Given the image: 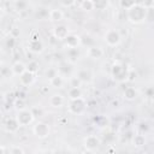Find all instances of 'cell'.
<instances>
[{"instance_id": "obj_25", "label": "cell", "mask_w": 154, "mask_h": 154, "mask_svg": "<svg viewBox=\"0 0 154 154\" xmlns=\"http://www.w3.org/2000/svg\"><path fill=\"white\" fill-rule=\"evenodd\" d=\"M13 5H14V7H16V10L17 11H24V10H26V7H28V2L26 1H16V2H13Z\"/></svg>"}, {"instance_id": "obj_20", "label": "cell", "mask_w": 154, "mask_h": 154, "mask_svg": "<svg viewBox=\"0 0 154 154\" xmlns=\"http://www.w3.org/2000/svg\"><path fill=\"white\" fill-rule=\"evenodd\" d=\"M78 5H79L81 10H83V11H91V10L95 8L94 1H91V0H83V1H81Z\"/></svg>"}, {"instance_id": "obj_40", "label": "cell", "mask_w": 154, "mask_h": 154, "mask_svg": "<svg viewBox=\"0 0 154 154\" xmlns=\"http://www.w3.org/2000/svg\"><path fill=\"white\" fill-rule=\"evenodd\" d=\"M84 154H94V153H93V152H90V150H87Z\"/></svg>"}, {"instance_id": "obj_30", "label": "cell", "mask_w": 154, "mask_h": 154, "mask_svg": "<svg viewBox=\"0 0 154 154\" xmlns=\"http://www.w3.org/2000/svg\"><path fill=\"white\" fill-rule=\"evenodd\" d=\"M94 5L96 10H105L108 5V1H94Z\"/></svg>"}, {"instance_id": "obj_35", "label": "cell", "mask_w": 154, "mask_h": 154, "mask_svg": "<svg viewBox=\"0 0 154 154\" xmlns=\"http://www.w3.org/2000/svg\"><path fill=\"white\" fill-rule=\"evenodd\" d=\"M10 154H23V149L19 146H12L10 148Z\"/></svg>"}, {"instance_id": "obj_5", "label": "cell", "mask_w": 154, "mask_h": 154, "mask_svg": "<svg viewBox=\"0 0 154 154\" xmlns=\"http://www.w3.org/2000/svg\"><path fill=\"white\" fill-rule=\"evenodd\" d=\"M32 131L38 138H46L49 135V126L43 122H38L36 125H34Z\"/></svg>"}, {"instance_id": "obj_38", "label": "cell", "mask_w": 154, "mask_h": 154, "mask_svg": "<svg viewBox=\"0 0 154 154\" xmlns=\"http://www.w3.org/2000/svg\"><path fill=\"white\" fill-rule=\"evenodd\" d=\"M136 77V73H134V72H130L129 71V76H128V79L129 81H134V78Z\"/></svg>"}, {"instance_id": "obj_21", "label": "cell", "mask_w": 154, "mask_h": 154, "mask_svg": "<svg viewBox=\"0 0 154 154\" xmlns=\"http://www.w3.org/2000/svg\"><path fill=\"white\" fill-rule=\"evenodd\" d=\"M132 143L135 147H142L146 144V137L142 135V134H137L134 136L132 138Z\"/></svg>"}, {"instance_id": "obj_1", "label": "cell", "mask_w": 154, "mask_h": 154, "mask_svg": "<svg viewBox=\"0 0 154 154\" xmlns=\"http://www.w3.org/2000/svg\"><path fill=\"white\" fill-rule=\"evenodd\" d=\"M147 17V8L141 5V2H136V5L128 11V19L134 24L142 23Z\"/></svg>"}, {"instance_id": "obj_15", "label": "cell", "mask_w": 154, "mask_h": 154, "mask_svg": "<svg viewBox=\"0 0 154 154\" xmlns=\"http://www.w3.org/2000/svg\"><path fill=\"white\" fill-rule=\"evenodd\" d=\"M64 17V13L59 8H53L49 11V20L52 22H60Z\"/></svg>"}, {"instance_id": "obj_14", "label": "cell", "mask_w": 154, "mask_h": 154, "mask_svg": "<svg viewBox=\"0 0 154 154\" xmlns=\"http://www.w3.org/2000/svg\"><path fill=\"white\" fill-rule=\"evenodd\" d=\"M11 70H12L13 75H16V76H20V75H23V73L26 71V65H24L22 61H16V63L12 65Z\"/></svg>"}, {"instance_id": "obj_11", "label": "cell", "mask_w": 154, "mask_h": 154, "mask_svg": "<svg viewBox=\"0 0 154 154\" xmlns=\"http://www.w3.org/2000/svg\"><path fill=\"white\" fill-rule=\"evenodd\" d=\"M87 55L91 59H100L103 55V51L97 46H89L87 49Z\"/></svg>"}, {"instance_id": "obj_4", "label": "cell", "mask_w": 154, "mask_h": 154, "mask_svg": "<svg viewBox=\"0 0 154 154\" xmlns=\"http://www.w3.org/2000/svg\"><path fill=\"white\" fill-rule=\"evenodd\" d=\"M18 123L20 124V126H24V125H29L32 123L34 120V114L31 112V109H23V111H18L17 116H16Z\"/></svg>"}, {"instance_id": "obj_36", "label": "cell", "mask_w": 154, "mask_h": 154, "mask_svg": "<svg viewBox=\"0 0 154 154\" xmlns=\"http://www.w3.org/2000/svg\"><path fill=\"white\" fill-rule=\"evenodd\" d=\"M146 95L149 97H154V87H150L146 90Z\"/></svg>"}, {"instance_id": "obj_10", "label": "cell", "mask_w": 154, "mask_h": 154, "mask_svg": "<svg viewBox=\"0 0 154 154\" xmlns=\"http://www.w3.org/2000/svg\"><path fill=\"white\" fill-rule=\"evenodd\" d=\"M64 41H65V46H66L69 49H71V48H77V46L81 43L79 36L76 35V34H70Z\"/></svg>"}, {"instance_id": "obj_18", "label": "cell", "mask_w": 154, "mask_h": 154, "mask_svg": "<svg viewBox=\"0 0 154 154\" xmlns=\"http://www.w3.org/2000/svg\"><path fill=\"white\" fill-rule=\"evenodd\" d=\"M137 96V90L134 88V87H128L125 90H124V97L129 101L131 100H135Z\"/></svg>"}, {"instance_id": "obj_16", "label": "cell", "mask_w": 154, "mask_h": 154, "mask_svg": "<svg viewBox=\"0 0 154 154\" xmlns=\"http://www.w3.org/2000/svg\"><path fill=\"white\" fill-rule=\"evenodd\" d=\"M77 77L79 78L81 82H90V81H91V73H90V71L87 70V69H81V70H78Z\"/></svg>"}, {"instance_id": "obj_37", "label": "cell", "mask_w": 154, "mask_h": 154, "mask_svg": "<svg viewBox=\"0 0 154 154\" xmlns=\"http://www.w3.org/2000/svg\"><path fill=\"white\" fill-rule=\"evenodd\" d=\"M25 95V93H23V91H18L17 93V99H20V100H24V96Z\"/></svg>"}, {"instance_id": "obj_12", "label": "cell", "mask_w": 154, "mask_h": 154, "mask_svg": "<svg viewBox=\"0 0 154 154\" xmlns=\"http://www.w3.org/2000/svg\"><path fill=\"white\" fill-rule=\"evenodd\" d=\"M35 81V77H34V73L29 72V71H25L23 75L19 76V83L23 85V87H28V85H31Z\"/></svg>"}, {"instance_id": "obj_17", "label": "cell", "mask_w": 154, "mask_h": 154, "mask_svg": "<svg viewBox=\"0 0 154 154\" xmlns=\"http://www.w3.org/2000/svg\"><path fill=\"white\" fill-rule=\"evenodd\" d=\"M49 103H51V106H53V107H61L63 103H64V97H63L60 94H54V95L51 96Z\"/></svg>"}, {"instance_id": "obj_33", "label": "cell", "mask_w": 154, "mask_h": 154, "mask_svg": "<svg viewBox=\"0 0 154 154\" xmlns=\"http://www.w3.org/2000/svg\"><path fill=\"white\" fill-rule=\"evenodd\" d=\"M14 106H16V108H17L18 111H23V109H25V107H24V100L16 99V101H14Z\"/></svg>"}, {"instance_id": "obj_29", "label": "cell", "mask_w": 154, "mask_h": 154, "mask_svg": "<svg viewBox=\"0 0 154 154\" xmlns=\"http://www.w3.org/2000/svg\"><path fill=\"white\" fill-rule=\"evenodd\" d=\"M37 17L38 18H41V19H43V18H49V11L48 10H46V8H40L38 11H37Z\"/></svg>"}, {"instance_id": "obj_24", "label": "cell", "mask_w": 154, "mask_h": 154, "mask_svg": "<svg viewBox=\"0 0 154 154\" xmlns=\"http://www.w3.org/2000/svg\"><path fill=\"white\" fill-rule=\"evenodd\" d=\"M45 75H46V77L51 81V79H53L55 76H58L59 73H58V71H57V69H54V67H48L47 70H46V72H45Z\"/></svg>"}, {"instance_id": "obj_41", "label": "cell", "mask_w": 154, "mask_h": 154, "mask_svg": "<svg viewBox=\"0 0 154 154\" xmlns=\"http://www.w3.org/2000/svg\"><path fill=\"white\" fill-rule=\"evenodd\" d=\"M36 154H42V153H36Z\"/></svg>"}, {"instance_id": "obj_39", "label": "cell", "mask_w": 154, "mask_h": 154, "mask_svg": "<svg viewBox=\"0 0 154 154\" xmlns=\"http://www.w3.org/2000/svg\"><path fill=\"white\" fill-rule=\"evenodd\" d=\"M73 4H76V2H73V1H71V2H61V5H64V6H71Z\"/></svg>"}, {"instance_id": "obj_2", "label": "cell", "mask_w": 154, "mask_h": 154, "mask_svg": "<svg viewBox=\"0 0 154 154\" xmlns=\"http://www.w3.org/2000/svg\"><path fill=\"white\" fill-rule=\"evenodd\" d=\"M112 76L114 79H117L118 82H124L128 79V76H129V71H126V69L122 65V64H114L112 66Z\"/></svg>"}, {"instance_id": "obj_26", "label": "cell", "mask_w": 154, "mask_h": 154, "mask_svg": "<svg viewBox=\"0 0 154 154\" xmlns=\"http://www.w3.org/2000/svg\"><path fill=\"white\" fill-rule=\"evenodd\" d=\"M67 54H69V58H71V60H72V61H75V60L78 58V55H79V53H78V49H77V48H71V49H69Z\"/></svg>"}, {"instance_id": "obj_19", "label": "cell", "mask_w": 154, "mask_h": 154, "mask_svg": "<svg viewBox=\"0 0 154 154\" xmlns=\"http://www.w3.org/2000/svg\"><path fill=\"white\" fill-rule=\"evenodd\" d=\"M67 95L71 99V101L72 100H77V99L82 97V90H81V88H70Z\"/></svg>"}, {"instance_id": "obj_34", "label": "cell", "mask_w": 154, "mask_h": 154, "mask_svg": "<svg viewBox=\"0 0 154 154\" xmlns=\"http://www.w3.org/2000/svg\"><path fill=\"white\" fill-rule=\"evenodd\" d=\"M31 112H32L34 117H42L43 116V109L41 107H32Z\"/></svg>"}, {"instance_id": "obj_9", "label": "cell", "mask_w": 154, "mask_h": 154, "mask_svg": "<svg viewBox=\"0 0 154 154\" xmlns=\"http://www.w3.org/2000/svg\"><path fill=\"white\" fill-rule=\"evenodd\" d=\"M19 126H20V124L18 123L17 118H7L6 122H5V129H6V131L10 132V134L17 132L18 129H19Z\"/></svg>"}, {"instance_id": "obj_6", "label": "cell", "mask_w": 154, "mask_h": 154, "mask_svg": "<svg viewBox=\"0 0 154 154\" xmlns=\"http://www.w3.org/2000/svg\"><path fill=\"white\" fill-rule=\"evenodd\" d=\"M84 108H85V101L82 97H79L77 100H72L70 103V107H69L70 112H72L75 114H81L84 111Z\"/></svg>"}, {"instance_id": "obj_31", "label": "cell", "mask_w": 154, "mask_h": 154, "mask_svg": "<svg viewBox=\"0 0 154 154\" xmlns=\"http://www.w3.org/2000/svg\"><path fill=\"white\" fill-rule=\"evenodd\" d=\"M0 73H1V76H2V77H5V78L10 77L11 75H13L12 70H10V67H5V66H2V67H1V71H0Z\"/></svg>"}, {"instance_id": "obj_27", "label": "cell", "mask_w": 154, "mask_h": 154, "mask_svg": "<svg viewBox=\"0 0 154 154\" xmlns=\"http://www.w3.org/2000/svg\"><path fill=\"white\" fill-rule=\"evenodd\" d=\"M81 81H79V78L76 76V77H71L70 78V87L71 88H79L81 87Z\"/></svg>"}, {"instance_id": "obj_8", "label": "cell", "mask_w": 154, "mask_h": 154, "mask_svg": "<svg viewBox=\"0 0 154 154\" xmlns=\"http://www.w3.org/2000/svg\"><path fill=\"white\" fill-rule=\"evenodd\" d=\"M99 144H100V140L94 135H89L84 138V147L87 148V150L93 152L95 148L99 147Z\"/></svg>"}, {"instance_id": "obj_28", "label": "cell", "mask_w": 154, "mask_h": 154, "mask_svg": "<svg viewBox=\"0 0 154 154\" xmlns=\"http://www.w3.org/2000/svg\"><path fill=\"white\" fill-rule=\"evenodd\" d=\"M120 4V6L123 7V8H125V10H130V8H132L135 5H136V2L135 1H120L119 2Z\"/></svg>"}, {"instance_id": "obj_3", "label": "cell", "mask_w": 154, "mask_h": 154, "mask_svg": "<svg viewBox=\"0 0 154 154\" xmlns=\"http://www.w3.org/2000/svg\"><path fill=\"white\" fill-rule=\"evenodd\" d=\"M122 40V36L119 34V30H116V29H108L105 34V42L108 45V46H117L119 45Z\"/></svg>"}, {"instance_id": "obj_7", "label": "cell", "mask_w": 154, "mask_h": 154, "mask_svg": "<svg viewBox=\"0 0 154 154\" xmlns=\"http://www.w3.org/2000/svg\"><path fill=\"white\" fill-rule=\"evenodd\" d=\"M69 29L66 25H55L53 28V36L57 40H65L69 36Z\"/></svg>"}, {"instance_id": "obj_32", "label": "cell", "mask_w": 154, "mask_h": 154, "mask_svg": "<svg viewBox=\"0 0 154 154\" xmlns=\"http://www.w3.org/2000/svg\"><path fill=\"white\" fill-rule=\"evenodd\" d=\"M14 45H16V37H13L12 35H10L6 38V46H7V48H13Z\"/></svg>"}, {"instance_id": "obj_23", "label": "cell", "mask_w": 154, "mask_h": 154, "mask_svg": "<svg viewBox=\"0 0 154 154\" xmlns=\"http://www.w3.org/2000/svg\"><path fill=\"white\" fill-rule=\"evenodd\" d=\"M26 71H29V72H31V73L35 75V73L38 71V64H37V61L30 60V61L28 63V65H26Z\"/></svg>"}, {"instance_id": "obj_22", "label": "cell", "mask_w": 154, "mask_h": 154, "mask_svg": "<svg viewBox=\"0 0 154 154\" xmlns=\"http://www.w3.org/2000/svg\"><path fill=\"white\" fill-rule=\"evenodd\" d=\"M49 84H51L52 87H54V88H61V87L64 85V78H63V76H61V75L55 76L53 79L49 81Z\"/></svg>"}, {"instance_id": "obj_13", "label": "cell", "mask_w": 154, "mask_h": 154, "mask_svg": "<svg viewBox=\"0 0 154 154\" xmlns=\"http://www.w3.org/2000/svg\"><path fill=\"white\" fill-rule=\"evenodd\" d=\"M28 48H29V51L31 53L37 54V53H41L43 51V45H42V42L40 40H37V41H31L30 40L29 43H28Z\"/></svg>"}]
</instances>
